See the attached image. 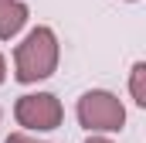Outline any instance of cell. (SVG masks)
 Here are the masks:
<instances>
[{
    "instance_id": "obj_1",
    "label": "cell",
    "mask_w": 146,
    "mask_h": 143,
    "mask_svg": "<svg viewBox=\"0 0 146 143\" xmlns=\"http://www.w3.org/2000/svg\"><path fill=\"white\" fill-rule=\"evenodd\" d=\"M58 61H61L58 34L48 24H37L34 31H27V37L14 48V78L21 85L44 82V78H51L58 72Z\"/></svg>"
},
{
    "instance_id": "obj_8",
    "label": "cell",
    "mask_w": 146,
    "mask_h": 143,
    "mask_svg": "<svg viewBox=\"0 0 146 143\" xmlns=\"http://www.w3.org/2000/svg\"><path fill=\"white\" fill-rule=\"evenodd\" d=\"M85 143H112V140H109V136H88Z\"/></svg>"
},
{
    "instance_id": "obj_2",
    "label": "cell",
    "mask_w": 146,
    "mask_h": 143,
    "mask_svg": "<svg viewBox=\"0 0 146 143\" xmlns=\"http://www.w3.org/2000/svg\"><path fill=\"white\" fill-rule=\"evenodd\" d=\"M78 123L92 133V136H102V133H119L126 126V106L122 99L109 92V89H88L82 92L78 106H75Z\"/></svg>"
},
{
    "instance_id": "obj_7",
    "label": "cell",
    "mask_w": 146,
    "mask_h": 143,
    "mask_svg": "<svg viewBox=\"0 0 146 143\" xmlns=\"http://www.w3.org/2000/svg\"><path fill=\"white\" fill-rule=\"evenodd\" d=\"M7 82V61H3V55H0V85Z\"/></svg>"
},
{
    "instance_id": "obj_4",
    "label": "cell",
    "mask_w": 146,
    "mask_h": 143,
    "mask_svg": "<svg viewBox=\"0 0 146 143\" xmlns=\"http://www.w3.org/2000/svg\"><path fill=\"white\" fill-rule=\"evenodd\" d=\"M31 10L24 0H0V41H10L24 31Z\"/></svg>"
},
{
    "instance_id": "obj_6",
    "label": "cell",
    "mask_w": 146,
    "mask_h": 143,
    "mask_svg": "<svg viewBox=\"0 0 146 143\" xmlns=\"http://www.w3.org/2000/svg\"><path fill=\"white\" fill-rule=\"evenodd\" d=\"M3 143H44V140H37V136H31V133H24V130H17V133H10Z\"/></svg>"
},
{
    "instance_id": "obj_3",
    "label": "cell",
    "mask_w": 146,
    "mask_h": 143,
    "mask_svg": "<svg viewBox=\"0 0 146 143\" xmlns=\"http://www.w3.org/2000/svg\"><path fill=\"white\" fill-rule=\"evenodd\" d=\"M14 119L24 133H51L61 126L65 106L54 92H27L14 102Z\"/></svg>"
},
{
    "instance_id": "obj_5",
    "label": "cell",
    "mask_w": 146,
    "mask_h": 143,
    "mask_svg": "<svg viewBox=\"0 0 146 143\" xmlns=\"http://www.w3.org/2000/svg\"><path fill=\"white\" fill-rule=\"evenodd\" d=\"M129 96L139 109H146V61H136L129 68Z\"/></svg>"
}]
</instances>
